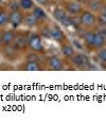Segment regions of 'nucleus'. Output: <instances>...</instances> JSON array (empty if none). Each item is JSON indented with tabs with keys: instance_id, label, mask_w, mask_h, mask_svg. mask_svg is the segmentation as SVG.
<instances>
[{
	"instance_id": "21",
	"label": "nucleus",
	"mask_w": 106,
	"mask_h": 124,
	"mask_svg": "<svg viewBox=\"0 0 106 124\" xmlns=\"http://www.w3.org/2000/svg\"><path fill=\"white\" fill-rule=\"evenodd\" d=\"M63 23V26L65 27H69V26H72V17H70V16L66 15L65 17H64L62 19V21H61Z\"/></svg>"
},
{
	"instance_id": "19",
	"label": "nucleus",
	"mask_w": 106,
	"mask_h": 124,
	"mask_svg": "<svg viewBox=\"0 0 106 124\" xmlns=\"http://www.w3.org/2000/svg\"><path fill=\"white\" fill-rule=\"evenodd\" d=\"M33 5H34V3H33L32 0H20V2H19V7L23 10L32 9Z\"/></svg>"
},
{
	"instance_id": "9",
	"label": "nucleus",
	"mask_w": 106,
	"mask_h": 124,
	"mask_svg": "<svg viewBox=\"0 0 106 124\" xmlns=\"http://www.w3.org/2000/svg\"><path fill=\"white\" fill-rule=\"evenodd\" d=\"M106 43V37L102 33L98 32L96 33V36H94V43H93V47L96 48H102Z\"/></svg>"
},
{
	"instance_id": "25",
	"label": "nucleus",
	"mask_w": 106,
	"mask_h": 124,
	"mask_svg": "<svg viewBox=\"0 0 106 124\" xmlns=\"http://www.w3.org/2000/svg\"><path fill=\"white\" fill-rule=\"evenodd\" d=\"M27 60H28V62H37V60H38V56L36 55L35 53H31V54L28 55Z\"/></svg>"
},
{
	"instance_id": "7",
	"label": "nucleus",
	"mask_w": 106,
	"mask_h": 124,
	"mask_svg": "<svg viewBox=\"0 0 106 124\" xmlns=\"http://www.w3.org/2000/svg\"><path fill=\"white\" fill-rule=\"evenodd\" d=\"M15 36H16V34L13 31H11V30L4 31V32L2 33V45L8 46V45L13 44L14 39H15Z\"/></svg>"
},
{
	"instance_id": "11",
	"label": "nucleus",
	"mask_w": 106,
	"mask_h": 124,
	"mask_svg": "<svg viewBox=\"0 0 106 124\" xmlns=\"http://www.w3.org/2000/svg\"><path fill=\"white\" fill-rule=\"evenodd\" d=\"M67 10L71 14H79L82 11V7L79 2H70L67 4Z\"/></svg>"
},
{
	"instance_id": "16",
	"label": "nucleus",
	"mask_w": 106,
	"mask_h": 124,
	"mask_svg": "<svg viewBox=\"0 0 106 124\" xmlns=\"http://www.w3.org/2000/svg\"><path fill=\"white\" fill-rule=\"evenodd\" d=\"M94 36H96V33L94 32H87L84 35V39L85 43L90 47H93V43H94Z\"/></svg>"
},
{
	"instance_id": "5",
	"label": "nucleus",
	"mask_w": 106,
	"mask_h": 124,
	"mask_svg": "<svg viewBox=\"0 0 106 124\" xmlns=\"http://www.w3.org/2000/svg\"><path fill=\"white\" fill-rule=\"evenodd\" d=\"M71 62L75 67H84L88 65V57L84 54H73L71 56Z\"/></svg>"
},
{
	"instance_id": "22",
	"label": "nucleus",
	"mask_w": 106,
	"mask_h": 124,
	"mask_svg": "<svg viewBox=\"0 0 106 124\" xmlns=\"http://www.w3.org/2000/svg\"><path fill=\"white\" fill-rule=\"evenodd\" d=\"M98 57H99L100 61L106 63V49H101L99 52H98Z\"/></svg>"
},
{
	"instance_id": "10",
	"label": "nucleus",
	"mask_w": 106,
	"mask_h": 124,
	"mask_svg": "<svg viewBox=\"0 0 106 124\" xmlns=\"http://www.w3.org/2000/svg\"><path fill=\"white\" fill-rule=\"evenodd\" d=\"M51 37L54 38L56 41H63L64 39V33L58 27H53L51 29Z\"/></svg>"
},
{
	"instance_id": "3",
	"label": "nucleus",
	"mask_w": 106,
	"mask_h": 124,
	"mask_svg": "<svg viewBox=\"0 0 106 124\" xmlns=\"http://www.w3.org/2000/svg\"><path fill=\"white\" fill-rule=\"evenodd\" d=\"M80 20L81 24H83L85 27H92L96 23V17L90 12H84L80 16Z\"/></svg>"
},
{
	"instance_id": "30",
	"label": "nucleus",
	"mask_w": 106,
	"mask_h": 124,
	"mask_svg": "<svg viewBox=\"0 0 106 124\" xmlns=\"http://www.w3.org/2000/svg\"><path fill=\"white\" fill-rule=\"evenodd\" d=\"M79 3H86V2H88V0H76Z\"/></svg>"
},
{
	"instance_id": "4",
	"label": "nucleus",
	"mask_w": 106,
	"mask_h": 124,
	"mask_svg": "<svg viewBox=\"0 0 106 124\" xmlns=\"http://www.w3.org/2000/svg\"><path fill=\"white\" fill-rule=\"evenodd\" d=\"M9 21L13 27H18L23 21V16L19 11H12L9 15Z\"/></svg>"
},
{
	"instance_id": "17",
	"label": "nucleus",
	"mask_w": 106,
	"mask_h": 124,
	"mask_svg": "<svg viewBox=\"0 0 106 124\" xmlns=\"http://www.w3.org/2000/svg\"><path fill=\"white\" fill-rule=\"evenodd\" d=\"M67 15L66 12L64 11L63 9H60V8H57V9H55V11L53 12V16H54V18L56 19L57 21H62V19L65 17Z\"/></svg>"
},
{
	"instance_id": "14",
	"label": "nucleus",
	"mask_w": 106,
	"mask_h": 124,
	"mask_svg": "<svg viewBox=\"0 0 106 124\" xmlns=\"http://www.w3.org/2000/svg\"><path fill=\"white\" fill-rule=\"evenodd\" d=\"M32 14L38 19V20H43V19L47 18V15H46V13H45V11L39 7H35Z\"/></svg>"
},
{
	"instance_id": "6",
	"label": "nucleus",
	"mask_w": 106,
	"mask_h": 124,
	"mask_svg": "<svg viewBox=\"0 0 106 124\" xmlns=\"http://www.w3.org/2000/svg\"><path fill=\"white\" fill-rule=\"evenodd\" d=\"M17 51L18 50L13 46V44L8 45L3 49V56L5 58H8V60H14L17 56Z\"/></svg>"
},
{
	"instance_id": "31",
	"label": "nucleus",
	"mask_w": 106,
	"mask_h": 124,
	"mask_svg": "<svg viewBox=\"0 0 106 124\" xmlns=\"http://www.w3.org/2000/svg\"><path fill=\"white\" fill-rule=\"evenodd\" d=\"M2 45V33L0 32V46Z\"/></svg>"
},
{
	"instance_id": "24",
	"label": "nucleus",
	"mask_w": 106,
	"mask_h": 124,
	"mask_svg": "<svg viewBox=\"0 0 106 124\" xmlns=\"http://www.w3.org/2000/svg\"><path fill=\"white\" fill-rule=\"evenodd\" d=\"M41 32H43V36H45V37H47V38L51 37V29H50V28H48V27L43 28Z\"/></svg>"
},
{
	"instance_id": "2",
	"label": "nucleus",
	"mask_w": 106,
	"mask_h": 124,
	"mask_svg": "<svg viewBox=\"0 0 106 124\" xmlns=\"http://www.w3.org/2000/svg\"><path fill=\"white\" fill-rule=\"evenodd\" d=\"M13 46L17 50H26L29 46V39L22 34H18L15 36V39L13 41Z\"/></svg>"
},
{
	"instance_id": "26",
	"label": "nucleus",
	"mask_w": 106,
	"mask_h": 124,
	"mask_svg": "<svg viewBox=\"0 0 106 124\" xmlns=\"http://www.w3.org/2000/svg\"><path fill=\"white\" fill-rule=\"evenodd\" d=\"M19 4L17 3V2H13L12 4H11V10L12 11H18V9H19Z\"/></svg>"
},
{
	"instance_id": "27",
	"label": "nucleus",
	"mask_w": 106,
	"mask_h": 124,
	"mask_svg": "<svg viewBox=\"0 0 106 124\" xmlns=\"http://www.w3.org/2000/svg\"><path fill=\"white\" fill-rule=\"evenodd\" d=\"M72 24H73V26H75V27L80 26V24H81V20H80V18H79V19H75V18L72 17Z\"/></svg>"
},
{
	"instance_id": "23",
	"label": "nucleus",
	"mask_w": 106,
	"mask_h": 124,
	"mask_svg": "<svg viewBox=\"0 0 106 124\" xmlns=\"http://www.w3.org/2000/svg\"><path fill=\"white\" fill-rule=\"evenodd\" d=\"M98 21H99L100 26L106 27V14H100L99 17H98Z\"/></svg>"
},
{
	"instance_id": "20",
	"label": "nucleus",
	"mask_w": 106,
	"mask_h": 124,
	"mask_svg": "<svg viewBox=\"0 0 106 124\" xmlns=\"http://www.w3.org/2000/svg\"><path fill=\"white\" fill-rule=\"evenodd\" d=\"M9 21V15L4 11H0V27H3Z\"/></svg>"
},
{
	"instance_id": "28",
	"label": "nucleus",
	"mask_w": 106,
	"mask_h": 124,
	"mask_svg": "<svg viewBox=\"0 0 106 124\" xmlns=\"http://www.w3.org/2000/svg\"><path fill=\"white\" fill-rule=\"evenodd\" d=\"M37 2H39V3H41V4H46L47 2H48V0H36Z\"/></svg>"
},
{
	"instance_id": "13",
	"label": "nucleus",
	"mask_w": 106,
	"mask_h": 124,
	"mask_svg": "<svg viewBox=\"0 0 106 124\" xmlns=\"http://www.w3.org/2000/svg\"><path fill=\"white\" fill-rule=\"evenodd\" d=\"M23 21H24V23L27 24V26H29V27H34L37 24V22H38V19L35 17L33 14H29V15H27L26 17L23 18Z\"/></svg>"
},
{
	"instance_id": "12",
	"label": "nucleus",
	"mask_w": 106,
	"mask_h": 124,
	"mask_svg": "<svg viewBox=\"0 0 106 124\" xmlns=\"http://www.w3.org/2000/svg\"><path fill=\"white\" fill-rule=\"evenodd\" d=\"M23 69L27 70V71H39V70H41L39 64L37 62H28L24 65Z\"/></svg>"
},
{
	"instance_id": "8",
	"label": "nucleus",
	"mask_w": 106,
	"mask_h": 124,
	"mask_svg": "<svg viewBox=\"0 0 106 124\" xmlns=\"http://www.w3.org/2000/svg\"><path fill=\"white\" fill-rule=\"evenodd\" d=\"M49 66H50V68L55 70V71H58V70L63 69L62 61L58 57H56V56H51V57L49 58Z\"/></svg>"
},
{
	"instance_id": "15",
	"label": "nucleus",
	"mask_w": 106,
	"mask_h": 124,
	"mask_svg": "<svg viewBox=\"0 0 106 124\" xmlns=\"http://www.w3.org/2000/svg\"><path fill=\"white\" fill-rule=\"evenodd\" d=\"M62 52H63L64 56H66V57H71V56L74 54V49L71 45H64L62 47Z\"/></svg>"
},
{
	"instance_id": "29",
	"label": "nucleus",
	"mask_w": 106,
	"mask_h": 124,
	"mask_svg": "<svg viewBox=\"0 0 106 124\" xmlns=\"http://www.w3.org/2000/svg\"><path fill=\"white\" fill-rule=\"evenodd\" d=\"M101 13L102 14H106V5H104L103 8H101Z\"/></svg>"
},
{
	"instance_id": "1",
	"label": "nucleus",
	"mask_w": 106,
	"mask_h": 124,
	"mask_svg": "<svg viewBox=\"0 0 106 124\" xmlns=\"http://www.w3.org/2000/svg\"><path fill=\"white\" fill-rule=\"evenodd\" d=\"M29 39V47L34 52H40L44 50V46L41 43V37L37 34H31Z\"/></svg>"
},
{
	"instance_id": "18",
	"label": "nucleus",
	"mask_w": 106,
	"mask_h": 124,
	"mask_svg": "<svg viewBox=\"0 0 106 124\" xmlns=\"http://www.w3.org/2000/svg\"><path fill=\"white\" fill-rule=\"evenodd\" d=\"M88 8L93 12H97V11H100L102 8V3L99 1V0H92L88 3Z\"/></svg>"
}]
</instances>
